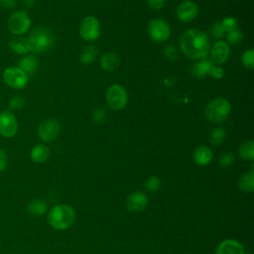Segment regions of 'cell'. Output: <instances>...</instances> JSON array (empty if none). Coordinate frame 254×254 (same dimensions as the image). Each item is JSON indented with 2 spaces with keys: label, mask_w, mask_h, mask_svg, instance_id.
Listing matches in <instances>:
<instances>
[{
  "label": "cell",
  "mask_w": 254,
  "mask_h": 254,
  "mask_svg": "<svg viewBox=\"0 0 254 254\" xmlns=\"http://www.w3.org/2000/svg\"><path fill=\"white\" fill-rule=\"evenodd\" d=\"M180 47L182 52L190 59H204L209 53L210 43L202 31L190 29L182 34Z\"/></svg>",
  "instance_id": "obj_1"
},
{
  "label": "cell",
  "mask_w": 254,
  "mask_h": 254,
  "mask_svg": "<svg viewBox=\"0 0 254 254\" xmlns=\"http://www.w3.org/2000/svg\"><path fill=\"white\" fill-rule=\"evenodd\" d=\"M234 163H235V156L230 152L223 154L218 160V165L222 168L231 167V166H233Z\"/></svg>",
  "instance_id": "obj_30"
},
{
  "label": "cell",
  "mask_w": 254,
  "mask_h": 254,
  "mask_svg": "<svg viewBox=\"0 0 254 254\" xmlns=\"http://www.w3.org/2000/svg\"><path fill=\"white\" fill-rule=\"evenodd\" d=\"M231 110L230 102L223 97H217L211 100L204 108V116L211 123L219 124L229 115Z\"/></svg>",
  "instance_id": "obj_4"
},
{
  "label": "cell",
  "mask_w": 254,
  "mask_h": 254,
  "mask_svg": "<svg viewBox=\"0 0 254 254\" xmlns=\"http://www.w3.org/2000/svg\"><path fill=\"white\" fill-rule=\"evenodd\" d=\"M241 61H242V64L245 67L252 69L254 67V50L253 49L246 50L241 57Z\"/></svg>",
  "instance_id": "obj_27"
},
{
  "label": "cell",
  "mask_w": 254,
  "mask_h": 254,
  "mask_svg": "<svg viewBox=\"0 0 254 254\" xmlns=\"http://www.w3.org/2000/svg\"><path fill=\"white\" fill-rule=\"evenodd\" d=\"M198 14V7L194 1H183L177 8V17L182 22H190Z\"/></svg>",
  "instance_id": "obj_13"
},
{
  "label": "cell",
  "mask_w": 254,
  "mask_h": 254,
  "mask_svg": "<svg viewBox=\"0 0 254 254\" xmlns=\"http://www.w3.org/2000/svg\"><path fill=\"white\" fill-rule=\"evenodd\" d=\"M209 74L215 79H220L224 75V69L218 65H213L209 71Z\"/></svg>",
  "instance_id": "obj_36"
},
{
  "label": "cell",
  "mask_w": 254,
  "mask_h": 254,
  "mask_svg": "<svg viewBox=\"0 0 254 254\" xmlns=\"http://www.w3.org/2000/svg\"><path fill=\"white\" fill-rule=\"evenodd\" d=\"M7 164H8L7 153L4 150L0 149V173L6 169Z\"/></svg>",
  "instance_id": "obj_38"
},
{
  "label": "cell",
  "mask_w": 254,
  "mask_h": 254,
  "mask_svg": "<svg viewBox=\"0 0 254 254\" xmlns=\"http://www.w3.org/2000/svg\"><path fill=\"white\" fill-rule=\"evenodd\" d=\"M225 32L221 26V23L218 22V23H215L212 27H211V35L216 38V39H219V38H222L224 36Z\"/></svg>",
  "instance_id": "obj_34"
},
{
  "label": "cell",
  "mask_w": 254,
  "mask_h": 254,
  "mask_svg": "<svg viewBox=\"0 0 254 254\" xmlns=\"http://www.w3.org/2000/svg\"><path fill=\"white\" fill-rule=\"evenodd\" d=\"M16 0H0V6L5 8H13L16 5Z\"/></svg>",
  "instance_id": "obj_39"
},
{
  "label": "cell",
  "mask_w": 254,
  "mask_h": 254,
  "mask_svg": "<svg viewBox=\"0 0 254 254\" xmlns=\"http://www.w3.org/2000/svg\"><path fill=\"white\" fill-rule=\"evenodd\" d=\"M60 131V122L54 118H49L42 121L38 127V135L44 142L54 141L59 136Z\"/></svg>",
  "instance_id": "obj_10"
},
{
  "label": "cell",
  "mask_w": 254,
  "mask_h": 254,
  "mask_svg": "<svg viewBox=\"0 0 254 254\" xmlns=\"http://www.w3.org/2000/svg\"><path fill=\"white\" fill-rule=\"evenodd\" d=\"M225 137H226L225 130L221 127H217L211 131V133L209 135V142L211 145L217 146L224 142Z\"/></svg>",
  "instance_id": "obj_26"
},
{
  "label": "cell",
  "mask_w": 254,
  "mask_h": 254,
  "mask_svg": "<svg viewBox=\"0 0 254 254\" xmlns=\"http://www.w3.org/2000/svg\"><path fill=\"white\" fill-rule=\"evenodd\" d=\"M166 0H147L148 6L153 10H160L165 5Z\"/></svg>",
  "instance_id": "obj_37"
},
{
  "label": "cell",
  "mask_w": 254,
  "mask_h": 254,
  "mask_svg": "<svg viewBox=\"0 0 254 254\" xmlns=\"http://www.w3.org/2000/svg\"><path fill=\"white\" fill-rule=\"evenodd\" d=\"M79 35L87 42L95 41L100 35V25L96 17L86 16L79 26Z\"/></svg>",
  "instance_id": "obj_8"
},
{
  "label": "cell",
  "mask_w": 254,
  "mask_h": 254,
  "mask_svg": "<svg viewBox=\"0 0 254 254\" xmlns=\"http://www.w3.org/2000/svg\"><path fill=\"white\" fill-rule=\"evenodd\" d=\"M212 66L213 65L210 61L202 59L194 64V65L192 66V69H191V73L194 77L202 78L206 74H209V71Z\"/></svg>",
  "instance_id": "obj_22"
},
{
  "label": "cell",
  "mask_w": 254,
  "mask_h": 254,
  "mask_svg": "<svg viewBox=\"0 0 254 254\" xmlns=\"http://www.w3.org/2000/svg\"><path fill=\"white\" fill-rule=\"evenodd\" d=\"M106 117H107V113L104 109H101V108H98L96 109L93 114H92V120L95 122V123H98V124H101L103 123L105 120H106Z\"/></svg>",
  "instance_id": "obj_33"
},
{
  "label": "cell",
  "mask_w": 254,
  "mask_h": 254,
  "mask_svg": "<svg viewBox=\"0 0 254 254\" xmlns=\"http://www.w3.org/2000/svg\"><path fill=\"white\" fill-rule=\"evenodd\" d=\"M76 214L72 206L65 203L54 205L48 212V222L56 230H66L75 221Z\"/></svg>",
  "instance_id": "obj_2"
},
{
  "label": "cell",
  "mask_w": 254,
  "mask_h": 254,
  "mask_svg": "<svg viewBox=\"0 0 254 254\" xmlns=\"http://www.w3.org/2000/svg\"><path fill=\"white\" fill-rule=\"evenodd\" d=\"M25 105V99L22 96H14L9 100L8 106L10 109H21Z\"/></svg>",
  "instance_id": "obj_32"
},
{
  "label": "cell",
  "mask_w": 254,
  "mask_h": 254,
  "mask_svg": "<svg viewBox=\"0 0 254 254\" xmlns=\"http://www.w3.org/2000/svg\"><path fill=\"white\" fill-rule=\"evenodd\" d=\"M18 131V122L14 114L10 111L0 112V135L11 138Z\"/></svg>",
  "instance_id": "obj_11"
},
{
  "label": "cell",
  "mask_w": 254,
  "mask_h": 254,
  "mask_svg": "<svg viewBox=\"0 0 254 254\" xmlns=\"http://www.w3.org/2000/svg\"><path fill=\"white\" fill-rule=\"evenodd\" d=\"M107 105L113 110L123 109L128 102V95L125 88L119 84H112L106 91Z\"/></svg>",
  "instance_id": "obj_5"
},
{
  "label": "cell",
  "mask_w": 254,
  "mask_h": 254,
  "mask_svg": "<svg viewBox=\"0 0 254 254\" xmlns=\"http://www.w3.org/2000/svg\"><path fill=\"white\" fill-rule=\"evenodd\" d=\"M244 254H250V253H246V252H245V253H244Z\"/></svg>",
  "instance_id": "obj_40"
},
{
  "label": "cell",
  "mask_w": 254,
  "mask_h": 254,
  "mask_svg": "<svg viewBox=\"0 0 254 254\" xmlns=\"http://www.w3.org/2000/svg\"><path fill=\"white\" fill-rule=\"evenodd\" d=\"M165 57L169 61H176L178 59V51L174 46H169L165 49Z\"/></svg>",
  "instance_id": "obj_35"
},
{
  "label": "cell",
  "mask_w": 254,
  "mask_h": 254,
  "mask_svg": "<svg viewBox=\"0 0 254 254\" xmlns=\"http://www.w3.org/2000/svg\"><path fill=\"white\" fill-rule=\"evenodd\" d=\"M147 190L150 192H156L161 188V180L157 176H150L145 183Z\"/></svg>",
  "instance_id": "obj_28"
},
{
  "label": "cell",
  "mask_w": 254,
  "mask_h": 254,
  "mask_svg": "<svg viewBox=\"0 0 254 254\" xmlns=\"http://www.w3.org/2000/svg\"><path fill=\"white\" fill-rule=\"evenodd\" d=\"M245 250L243 245L231 238L224 239L219 242L216 247V254H244Z\"/></svg>",
  "instance_id": "obj_15"
},
{
  "label": "cell",
  "mask_w": 254,
  "mask_h": 254,
  "mask_svg": "<svg viewBox=\"0 0 254 254\" xmlns=\"http://www.w3.org/2000/svg\"><path fill=\"white\" fill-rule=\"evenodd\" d=\"M192 158L196 165H198L200 167H204L211 163V161L213 159V153L209 147L201 145V146H198L193 151Z\"/></svg>",
  "instance_id": "obj_16"
},
{
  "label": "cell",
  "mask_w": 254,
  "mask_h": 254,
  "mask_svg": "<svg viewBox=\"0 0 254 254\" xmlns=\"http://www.w3.org/2000/svg\"><path fill=\"white\" fill-rule=\"evenodd\" d=\"M220 23H221V26L225 33H229V32L236 30L237 26H238L236 19L233 17H226Z\"/></svg>",
  "instance_id": "obj_29"
},
{
  "label": "cell",
  "mask_w": 254,
  "mask_h": 254,
  "mask_svg": "<svg viewBox=\"0 0 254 254\" xmlns=\"http://www.w3.org/2000/svg\"><path fill=\"white\" fill-rule=\"evenodd\" d=\"M226 38H227L228 43H230L231 45H237V44H239L241 42V40L243 38V34H242V32L240 30L236 29V30H234L232 32L227 33Z\"/></svg>",
  "instance_id": "obj_31"
},
{
  "label": "cell",
  "mask_w": 254,
  "mask_h": 254,
  "mask_svg": "<svg viewBox=\"0 0 254 254\" xmlns=\"http://www.w3.org/2000/svg\"><path fill=\"white\" fill-rule=\"evenodd\" d=\"M21 70H23L26 74H30L36 71L37 67H38V61L36 59V57L34 56H26L24 58H22L19 63H18V66Z\"/></svg>",
  "instance_id": "obj_23"
},
{
  "label": "cell",
  "mask_w": 254,
  "mask_h": 254,
  "mask_svg": "<svg viewBox=\"0 0 254 254\" xmlns=\"http://www.w3.org/2000/svg\"><path fill=\"white\" fill-rule=\"evenodd\" d=\"M54 36L52 32L46 27H39L30 34L28 38L30 52L36 54H43L51 50L54 46Z\"/></svg>",
  "instance_id": "obj_3"
},
{
  "label": "cell",
  "mask_w": 254,
  "mask_h": 254,
  "mask_svg": "<svg viewBox=\"0 0 254 254\" xmlns=\"http://www.w3.org/2000/svg\"><path fill=\"white\" fill-rule=\"evenodd\" d=\"M149 202V198L146 193L143 191H133L131 192L126 200H125V206L126 208L131 212H140L144 210Z\"/></svg>",
  "instance_id": "obj_12"
},
{
  "label": "cell",
  "mask_w": 254,
  "mask_h": 254,
  "mask_svg": "<svg viewBox=\"0 0 254 254\" xmlns=\"http://www.w3.org/2000/svg\"><path fill=\"white\" fill-rule=\"evenodd\" d=\"M97 56V48L89 45L85 47L80 54V62L84 64H88L94 61Z\"/></svg>",
  "instance_id": "obj_25"
},
{
  "label": "cell",
  "mask_w": 254,
  "mask_h": 254,
  "mask_svg": "<svg viewBox=\"0 0 254 254\" xmlns=\"http://www.w3.org/2000/svg\"><path fill=\"white\" fill-rule=\"evenodd\" d=\"M9 47L14 53L20 55H24L30 52L28 39L23 38L21 36H15L12 39H10Z\"/></svg>",
  "instance_id": "obj_19"
},
{
  "label": "cell",
  "mask_w": 254,
  "mask_h": 254,
  "mask_svg": "<svg viewBox=\"0 0 254 254\" xmlns=\"http://www.w3.org/2000/svg\"><path fill=\"white\" fill-rule=\"evenodd\" d=\"M210 54L214 63L218 64H222L228 60V57L230 54L229 45L226 42L219 40L215 42L214 45L212 46Z\"/></svg>",
  "instance_id": "obj_14"
},
{
  "label": "cell",
  "mask_w": 254,
  "mask_h": 254,
  "mask_svg": "<svg viewBox=\"0 0 254 254\" xmlns=\"http://www.w3.org/2000/svg\"><path fill=\"white\" fill-rule=\"evenodd\" d=\"M239 156L245 161H253L254 159V142L252 140L244 141L238 149Z\"/></svg>",
  "instance_id": "obj_24"
},
{
  "label": "cell",
  "mask_w": 254,
  "mask_h": 254,
  "mask_svg": "<svg viewBox=\"0 0 254 254\" xmlns=\"http://www.w3.org/2000/svg\"><path fill=\"white\" fill-rule=\"evenodd\" d=\"M237 186L239 190L243 192H252L254 190V171L251 169L250 171L242 174L237 182Z\"/></svg>",
  "instance_id": "obj_18"
},
{
  "label": "cell",
  "mask_w": 254,
  "mask_h": 254,
  "mask_svg": "<svg viewBox=\"0 0 254 254\" xmlns=\"http://www.w3.org/2000/svg\"><path fill=\"white\" fill-rule=\"evenodd\" d=\"M3 79L7 85L12 88L20 89L27 85L28 74H26L19 67L10 66L7 67L3 72Z\"/></svg>",
  "instance_id": "obj_9"
},
{
  "label": "cell",
  "mask_w": 254,
  "mask_h": 254,
  "mask_svg": "<svg viewBox=\"0 0 254 254\" xmlns=\"http://www.w3.org/2000/svg\"><path fill=\"white\" fill-rule=\"evenodd\" d=\"M51 151L45 144H37L31 151V159L35 163H44L50 157Z\"/></svg>",
  "instance_id": "obj_20"
},
{
  "label": "cell",
  "mask_w": 254,
  "mask_h": 254,
  "mask_svg": "<svg viewBox=\"0 0 254 254\" xmlns=\"http://www.w3.org/2000/svg\"><path fill=\"white\" fill-rule=\"evenodd\" d=\"M27 211L32 216L40 217V216H42V215L47 213V211H48V203L45 200H43V199L35 198V199L31 200L27 204Z\"/></svg>",
  "instance_id": "obj_17"
},
{
  "label": "cell",
  "mask_w": 254,
  "mask_h": 254,
  "mask_svg": "<svg viewBox=\"0 0 254 254\" xmlns=\"http://www.w3.org/2000/svg\"><path fill=\"white\" fill-rule=\"evenodd\" d=\"M119 64V57L114 52H108L100 58V65L106 71H112Z\"/></svg>",
  "instance_id": "obj_21"
},
{
  "label": "cell",
  "mask_w": 254,
  "mask_h": 254,
  "mask_svg": "<svg viewBox=\"0 0 254 254\" xmlns=\"http://www.w3.org/2000/svg\"><path fill=\"white\" fill-rule=\"evenodd\" d=\"M148 34L153 41L163 43L169 39L171 35V28L163 19L155 18L151 20L148 25Z\"/></svg>",
  "instance_id": "obj_7"
},
{
  "label": "cell",
  "mask_w": 254,
  "mask_h": 254,
  "mask_svg": "<svg viewBox=\"0 0 254 254\" xmlns=\"http://www.w3.org/2000/svg\"><path fill=\"white\" fill-rule=\"evenodd\" d=\"M30 26V17L24 11L14 12L8 19V29L12 34L16 36L25 34L29 30Z\"/></svg>",
  "instance_id": "obj_6"
}]
</instances>
